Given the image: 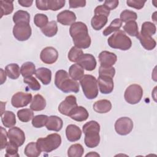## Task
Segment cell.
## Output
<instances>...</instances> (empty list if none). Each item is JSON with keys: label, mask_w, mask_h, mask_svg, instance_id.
Returning <instances> with one entry per match:
<instances>
[{"label": "cell", "mask_w": 157, "mask_h": 157, "mask_svg": "<svg viewBox=\"0 0 157 157\" xmlns=\"http://www.w3.org/2000/svg\"><path fill=\"white\" fill-rule=\"evenodd\" d=\"M13 1L7 0H1L0 7H1V17L3 15H7L10 14L13 10Z\"/></svg>", "instance_id": "d590c367"}, {"label": "cell", "mask_w": 157, "mask_h": 157, "mask_svg": "<svg viewBox=\"0 0 157 157\" xmlns=\"http://www.w3.org/2000/svg\"><path fill=\"white\" fill-rule=\"evenodd\" d=\"M25 83L27 84L30 89L33 91H38L40 89V85L36 78L33 76L25 77L23 78Z\"/></svg>", "instance_id": "ee69618b"}, {"label": "cell", "mask_w": 157, "mask_h": 157, "mask_svg": "<svg viewBox=\"0 0 157 157\" xmlns=\"http://www.w3.org/2000/svg\"><path fill=\"white\" fill-rule=\"evenodd\" d=\"M1 129V150H2L6 147L7 142L8 134L6 130L2 126L0 127Z\"/></svg>", "instance_id": "c3c4849f"}, {"label": "cell", "mask_w": 157, "mask_h": 157, "mask_svg": "<svg viewBox=\"0 0 157 157\" xmlns=\"http://www.w3.org/2000/svg\"><path fill=\"white\" fill-rule=\"evenodd\" d=\"M36 77L45 85H48L52 80V71L46 67H39L35 72Z\"/></svg>", "instance_id": "44dd1931"}, {"label": "cell", "mask_w": 157, "mask_h": 157, "mask_svg": "<svg viewBox=\"0 0 157 157\" xmlns=\"http://www.w3.org/2000/svg\"><path fill=\"white\" fill-rule=\"evenodd\" d=\"M34 23L36 26L42 29L48 23V18L44 13H37L34 15Z\"/></svg>", "instance_id": "b9f144b4"}, {"label": "cell", "mask_w": 157, "mask_h": 157, "mask_svg": "<svg viewBox=\"0 0 157 157\" xmlns=\"http://www.w3.org/2000/svg\"><path fill=\"white\" fill-rule=\"evenodd\" d=\"M83 92L88 99H93L98 95V80L92 75H84L80 81Z\"/></svg>", "instance_id": "8992f818"}, {"label": "cell", "mask_w": 157, "mask_h": 157, "mask_svg": "<svg viewBox=\"0 0 157 157\" xmlns=\"http://www.w3.org/2000/svg\"><path fill=\"white\" fill-rule=\"evenodd\" d=\"M100 155L96 153V152H93V151H91L90 153H88L85 155V156H99Z\"/></svg>", "instance_id": "9f6ffc18"}, {"label": "cell", "mask_w": 157, "mask_h": 157, "mask_svg": "<svg viewBox=\"0 0 157 157\" xmlns=\"http://www.w3.org/2000/svg\"><path fill=\"white\" fill-rule=\"evenodd\" d=\"M55 84L59 90L65 93L69 92L77 93L79 91V83L77 81L70 78L69 74L63 69L56 72Z\"/></svg>", "instance_id": "7a4b0ae2"}, {"label": "cell", "mask_w": 157, "mask_h": 157, "mask_svg": "<svg viewBox=\"0 0 157 157\" xmlns=\"http://www.w3.org/2000/svg\"><path fill=\"white\" fill-rule=\"evenodd\" d=\"M145 2L146 1L141 0H128L126 1V4L131 7L139 10L144 7Z\"/></svg>", "instance_id": "7dc6e473"}, {"label": "cell", "mask_w": 157, "mask_h": 157, "mask_svg": "<svg viewBox=\"0 0 157 157\" xmlns=\"http://www.w3.org/2000/svg\"><path fill=\"white\" fill-rule=\"evenodd\" d=\"M76 20L75 14L71 10H65L57 15V21L63 25H71Z\"/></svg>", "instance_id": "e0dca14e"}, {"label": "cell", "mask_w": 157, "mask_h": 157, "mask_svg": "<svg viewBox=\"0 0 157 157\" xmlns=\"http://www.w3.org/2000/svg\"><path fill=\"white\" fill-rule=\"evenodd\" d=\"M77 64L80 65L86 71H91L95 69L97 63L93 55L89 53H83L77 62Z\"/></svg>", "instance_id": "9a60e30c"}, {"label": "cell", "mask_w": 157, "mask_h": 157, "mask_svg": "<svg viewBox=\"0 0 157 157\" xmlns=\"http://www.w3.org/2000/svg\"><path fill=\"white\" fill-rule=\"evenodd\" d=\"M46 106V101L45 98L39 94H36L33 98L30 105V109L33 111H40L45 109Z\"/></svg>", "instance_id": "cb8c5ba5"}, {"label": "cell", "mask_w": 157, "mask_h": 157, "mask_svg": "<svg viewBox=\"0 0 157 157\" xmlns=\"http://www.w3.org/2000/svg\"><path fill=\"white\" fill-rule=\"evenodd\" d=\"M66 136L67 139L70 142L78 140L82 136L81 129L75 124H69L66 129Z\"/></svg>", "instance_id": "d6986e66"}, {"label": "cell", "mask_w": 157, "mask_h": 157, "mask_svg": "<svg viewBox=\"0 0 157 157\" xmlns=\"http://www.w3.org/2000/svg\"><path fill=\"white\" fill-rule=\"evenodd\" d=\"M70 8L83 7L86 5V1L85 0H70L69 1Z\"/></svg>", "instance_id": "f907efd6"}, {"label": "cell", "mask_w": 157, "mask_h": 157, "mask_svg": "<svg viewBox=\"0 0 157 157\" xmlns=\"http://www.w3.org/2000/svg\"><path fill=\"white\" fill-rule=\"evenodd\" d=\"M7 134L9 141L18 147L21 146L25 141V132L18 127H12L9 129Z\"/></svg>", "instance_id": "8fae6325"}, {"label": "cell", "mask_w": 157, "mask_h": 157, "mask_svg": "<svg viewBox=\"0 0 157 157\" xmlns=\"http://www.w3.org/2000/svg\"><path fill=\"white\" fill-rule=\"evenodd\" d=\"M69 33L75 47L79 48H87L91 45V37L88 34L86 25L82 22H75L71 25Z\"/></svg>", "instance_id": "6da1fadb"}, {"label": "cell", "mask_w": 157, "mask_h": 157, "mask_svg": "<svg viewBox=\"0 0 157 157\" xmlns=\"http://www.w3.org/2000/svg\"><path fill=\"white\" fill-rule=\"evenodd\" d=\"M83 52L81 48L75 46L72 47L68 53V59L71 62H78L81 56L83 55Z\"/></svg>", "instance_id": "f35d334b"}, {"label": "cell", "mask_w": 157, "mask_h": 157, "mask_svg": "<svg viewBox=\"0 0 157 157\" xmlns=\"http://www.w3.org/2000/svg\"><path fill=\"white\" fill-rule=\"evenodd\" d=\"M42 33L49 37L55 36L58 32V26L55 21H51L48 22L46 26L41 29Z\"/></svg>", "instance_id": "1f68e13d"}, {"label": "cell", "mask_w": 157, "mask_h": 157, "mask_svg": "<svg viewBox=\"0 0 157 157\" xmlns=\"http://www.w3.org/2000/svg\"><path fill=\"white\" fill-rule=\"evenodd\" d=\"M32 99V94L31 93L20 91L13 95L11 99V104L15 108L23 107L28 105L31 102Z\"/></svg>", "instance_id": "30bf717a"}, {"label": "cell", "mask_w": 157, "mask_h": 157, "mask_svg": "<svg viewBox=\"0 0 157 157\" xmlns=\"http://www.w3.org/2000/svg\"><path fill=\"white\" fill-rule=\"evenodd\" d=\"M133 129L132 120L127 117L118 118L115 123V129L117 134L121 136H126L129 134Z\"/></svg>", "instance_id": "9c48e42d"}, {"label": "cell", "mask_w": 157, "mask_h": 157, "mask_svg": "<svg viewBox=\"0 0 157 157\" xmlns=\"http://www.w3.org/2000/svg\"><path fill=\"white\" fill-rule=\"evenodd\" d=\"M84 153V148L80 144H75L70 146L67 150L69 157H81Z\"/></svg>", "instance_id": "836d02e7"}, {"label": "cell", "mask_w": 157, "mask_h": 157, "mask_svg": "<svg viewBox=\"0 0 157 157\" xmlns=\"http://www.w3.org/2000/svg\"><path fill=\"white\" fill-rule=\"evenodd\" d=\"M119 1L117 0H113V1H108L106 0L104 1V5L110 11L111 10H113L118 6Z\"/></svg>", "instance_id": "816d5d0a"}, {"label": "cell", "mask_w": 157, "mask_h": 157, "mask_svg": "<svg viewBox=\"0 0 157 157\" xmlns=\"http://www.w3.org/2000/svg\"><path fill=\"white\" fill-rule=\"evenodd\" d=\"M48 117L45 115H38L34 116L32 120V124L34 128H40L45 126Z\"/></svg>", "instance_id": "ab89813d"}, {"label": "cell", "mask_w": 157, "mask_h": 157, "mask_svg": "<svg viewBox=\"0 0 157 157\" xmlns=\"http://www.w3.org/2000/svg\"><path fill=\"white\" fill-rule=\"evenodd\" d=\"M32 30L29 23H19L13 28V34L19 41L27 40L31 36Z\"/></svg>", "instance_id": "ba28073f"}, {"label": "cell", "mask_w": 157, "mask_h": 157, "mask_svg": "<svg viewBox=\"0 0 157 157\" xmlns=\"http://www.w3.org/2000/svg\"><path fill=\"white\" fill-rule=\"evenodd\" d=\"M143 96V90L137 84L130 85L124 91V99L130 104H136L139 102Z\"/></svg>", "instance_id": "52a82bcc"}, {"label": "cell", "mask_w": 157, "mask_h": 157, "mask_svg": "<svg viewBox=\"0 0 157 157\" xmlns=\"http://www.w3.org/2000/svg\"><path fill=\"white\" fill-rule=\"evenodd\" d=\"M37 145L41 151L50 153L57 149L61 144V136L57 133H53L45 137L39 138L37 140Z\"/></svg>", "instance_id": "5b68a950"}, {"label": "cell", "mask_w": 157, "mask_h": 157, "mask_svg": "<svg viewBox=\"0 0 157 157\" xmlns=\"http://www.w3.org/2000/svg\"><path fill=\"white\" fill-rule=\"evenodd\" d=\"M58 58V52L54 47H47L40 52V58L45 64H52L55 63Z\"/></svg>", "instance_id": "7c38bea8"}, {"label": "cell", "mask_w": 157, "mask_h": 157, "mask_svg": "<svg viewBox=\"0 0 157 157\" xmlns=\"http://www.w3.org/2000/svg\"><path fill=\"white\" fill-rule=\"evenodd\" d=\"M1 116V121L3 125L6 128H12L16 124L15 113L9 110L5 111Z\"/></svg>", "instance_id": "484cf974"}, {"label": "cell", "mask_w": 157, "mask_h": 157, "mask_svg": "<svg viewBox=\"0 0 157 157\" xmlns=\"http://www.w3.org/2000/svg\"><path fill=\"white\" fill-rule=\"evenodd\" d=\"M65 0H47L48 10L56 11L64 6Z\"/></svg>", "instance_id": "7bdbcfd3"}, {"label": "cell", "mask_w": 157, "mask_h": 157, "mask_svg": "<svg viewBox=\"0 0 157 157\" xmlns=\"http://www.w3.org/2000/svg\"><path fill=\"white\" fill-rule=\"evenodd\" d=\"M85 134L84 142L86 147L94 148L98 146L100 142V125L96 121H90L86 123L82 127Z\"/></svg>", "instance_id": "3957f363"}, {"label": "cell", "mask_w": 157, "mask_h": 157, "mask_svg": "<svg viewBox=\"0 0 157 157\" xmlns=\"http://www.w3.org/2000/svg\"><path fill=\"white\" fill-rule=\"evenodd\" d=\"M6 73L4 72L2 69H1V84H3L6 80Z\"/></svg>", "instance_id": "11a10c76"}, {"label": "cell", "mask_w": 157, "mask_h": 157, "mask_svg": "<svg viewBox=\"0 0 157 157\" xmlns=\"http://www.w3.org/2000/svg\"><path fill=\"white\" fill-rule=\"evenodd\" d=\"M42 151L39 148L37 143L31 142L26 145L25 148L24 153L28 157H37Z\"/></svg>", "instance_id": "f546056e"}, {"label": "cell", "mask_w": 157, "mask_h": 157, "mask_svg": "<svg viewBox=\"0 0 157 157\" xmlns=\"http://www.w3.org/2000/svg\"><path fill=\"white\" fill-rule=\"evenodd\" d=\"M5 72L11 79H17L21 74L19 66L16 63H11L6 66Z\"/></svg>", "instance_id": "f1b7e54d"}, {"label": "cell", "mask_w": 157, "mask_h": 157, "mask_svg": "<svg viewBox=\"0 0 157 157\" xmlns=\"http://www.w3.org/2000/svg\"><path fill=\"white\" fill-rule=\"evenodd\" d=\"M124 31L129 36L136 37L139 34L138 25L136 21H130L123 26Z\"/></svg>", "instance_id": "d6a6232c"}, {"label": "cell", "mask_w": 157, "mask_h": 157, "mask_svg": "<svg viewBox=\"0 0 157 157\" xmlns=\"http://www.w3.org/2000/svg\"><path fill=\"white\" fill-rule=\"evenodd\" d=\"M117 60V55L112 52L102 51L99 55V61L101 64V66L112 67L115 64Z\"/></svg>", "instance_id": "2e32d148"}, {"label": "cell", "mask_w": 157, "mask_h": 157, "mask_svg": "<svg viewBox=\"0 0 157 157\" xmlns=\"http://www.w3.org/2000/svg\"><path fill=\"white\" fill-rule=\"evenodd\" d=\"M156 28L154 23L150 21H145L142 25L140 33L148 36H151L156 33Z\"/></svg>", "instance_id": "74e56055"}, {"label": "cell", "mask_w": 157, "mask_h": 157, "mask_svg": "<svg viewBox=\"0 0 157 157\" xmlns=\"http://www.w3.org/2000/svg\"><path fill=\"white\" fill-rule=\"evenodd\" d=\"M112 109V104L107 99H101L94 102L93 109L99 113H105L109 112Z\"/></svg>", "instance_id": "603a6c76"}, {"label": "cell", "mask_w": 157, "mask_h": 157, "mask_svg": "<svg viewBox=\"0 0 157 157\" xmlns=\"http://www.w3.org/2000/svg\"><path fill=\"white\" fill-rule=\"evenodd\" d=\"M77 106L76 97L74 95L67 96L58 106L59 112L64 115L69 116L71 111Z\"/></svg>", "instance_id": "4fadbf2b"}, {"label": "cell", "mask_w": 157, "mask_h": 157, "mask_svg": "<svg viewBox=\"0 0 157 157\" xmlns=\"http://www.w3.org/2000/svg\"><path fill=\"white\" fill-rule=\"evenodd\" d=\"M13 21L17 24L19 23H29L30 15L29 13L25 10H20L17 11L13 15Z\"/></svg>", "instance_id": "83f0119b"}, {"label": "cell", "mask_w": 157, "mask_h": 157, "mask_svg": "<svg viewBox=\"0 0 157 157\" xmlns=\"http://www.w3.org/2000/svg\"><path fill=\"white\" fill-rule=\"evenodd\" d=\"M88 116L89 113L87 110L82 106L78 105L74 108L69 115V117H70L72 120L79 122L86 120Z\"/></svg>", "instance_id": "ac0fdd59"}, {"label": "cell", "mask_w": 157, "mask_h": 157, "mask_svg": "<svg viewBox=\"0 0 157 157\" xmlns=\"http://www.w3.org/2000/svg\"><path fill=\"white\" fill-rule=\"evenodd\" d=\"M17 117L22 122H28L34 117V113L30 109H23L17 112Z\"/></svg>", "instance_id": "8d00e7d4"}, {"label": "cell", "mask_w": 157, "mask_h": 157, "mask_svg": "<svg viewBox=\"0 0 157 157\" xmlns=\"http://www.w3.org/2000/svg\"><path fill=\"white\" fill-rule=\"evenodd\" d=\"M63 125V120L61 118L56 115H51L48 117L47 123L45 124L46 128L49 131H59Z\"/></svg>", "instance_id": "ffe728a7"}, {"label": "cell", "mask_w": 157, "mask_h": 157, "mask_svg": "<svg viewBox=\"0 0 157 157\" xmlns=\"http://www.w3.org/2000/svg\"><path fill=\"white\" fill-rule=\"evenodd\" d=\"M69 75L75 81L80 80L84 76V69L78 64H74L69 69Z\"/></svg>", "instance_id": "d4e9b609"}, {"label": "cell", "mask_w": 157, "mask_h": 157, "mask_svg": "<svg viewBox=\"0 0 157 157\" xmlns=\"http://www.w3.org/2000/svg\"><path fill=\"white\" fill-rule=\"evenodd\" d=\"M18 146L15 145V144L9 142L7 144V146L6 147V156H19V155L18 153Z\"/></svg>", "instance_id": "f6af8a7d"}, {"label": "cell", "mask_w": 157, "mask_h": 157, "mask_svg": "<svg viewBox=\"0 0 157 157\" xmlns=\"http://www.w3.org/2000/svg\"><path fill=\"white\" fill-rule=\"evenodd\" d=\"M18 2L22 7H28L31 6V5L33 4V1H32V0H18Z\"/></svg>", "instance_id": "db71d44e"}, {"label": "cell", "mask_w": 157, "mask_h": 157, "mask_svg": "<svg viewBox=\"0 0 157 157\" xmlns=\"http://www.w3.org/2000/svg\"><path fill=\"white\" fill-rule=\"evenodd\" d=\"M107 42L111 48L121 50H128L132 45L131 39L121 30H118L111 35L108 38Z\"/></svg>", "instance_id": "277c9868"}, {"label": "cell", "mask_w": 157, "mask_h": 157, "mask_svg": "<svg viewBox=\"0 0 157 157\" xmlns=\"http://www.w3.org/2000/svg\"><path fill=\"white\" fill-rule=\"evenodd\" d=\"M139 40L142 46L147 50H151L155 48L156 45L155 40L151 37V36H145L141 33H139L136 36Z\"/></svg>", "instance_id": "7402d4cb"}, {"label": "cell", "mask_w": 157, "mask_h": 157, "mask_svg": "<svg viewBox=\"0 0 157 157\" xmlns=\"http://www.w3.org/2000/svg\"><path fill=\"white\" fill-rule=\"evenodd\" d=\"M110 10L103 4L97 6L94 9V15H102L108 17Z\"/></svg>", "instance_id": "681fc988"}, {"label": "cell", "mask_w": 157, "mask_h": 157, "mask_svg": "<svg viewBox=\"0 0 157 157\" xmlns=\"http://www.w3.org/2000/svg\"><path fill=\"white\" fill-rule=\"evenodd\" d=\"M137 18V13L132 10H124L120 14V20L122 22L127 23L130 21H135Z\"/></svg>", "instance_id": "60d3db41"}, {"label": "cell", "mask_w": 157, "mask_h": 157, "mask_svg": "<svg viewBox=\"0 0 157 157\" xmlns=\"http://www.w3.org/2000/svg\"><path fill=\"white\" fill-rule=\"evenodd\" d=\"M20 72L24 78L31 77L33 74H35L36 66L32 62H26L22 64L20 68Z\"/></svg>", "instance_id": "4dcf8cb0"}, {"label": "cell", "mask_w": 157, "mask_h": 157, "mask_svg": "<svg viewBox=\"0 0 157 157\" xmlns=\"http://www.w3.org/2000/svg\"><path fill=\"white\" fill-rule=\"evenodd\" d=\"M36 5L38 9L41 10H48L47 0H37L36 1Z\"/></svg>", "instance_id": "f5cc1de1"}, {"label": "cell", "mask_w": 157, "mask_h": 157, "mask_svg": "<svg viewBox=\"0 0 157 157\" xmlns=\"http://www.w3.org/2000/svg\"><path fill=\"white\" fill-rule=\"evenodd\" d=\"M115 74V69L113 67H103L100 66L99 69V75L109 76L112 78Z\"/></svg>", "instance_id": "bcb514c9"}, {"label": "cell", "mask_w": 157, "mask_h": 157, "mask_svg": "<svg viewBox=\"0 0 157 157\" xmlns=\"http://www.w3.org/2000/svg\"><path fill=\"white\" fill-rule=\"evenodd\" d=\"M121 25H122V21H121L120 19H119V18L114 19L111 22L110 25L109 26H107L103 31V33H102L103 35L105 36H107L110 34L111 33H112L113 32L117 31L120 30V28L121 27Z\"/></svg>", "instance_id": "e575fe53"}, {"label": "cell", "mask_w": 157, "mask_h": 157, "mask_svg": "<svg viewBox=\"0 0 157 157\" xmlns=\"http://www.w3.org/2000/svg\"><path fill=\"white\" fill-rule=\"evenodd\" d=\"M98 84L99 90L102 94L111 93L113 90V78L109 76L99 75L98 79Z\"/></svg>", "instance_id": "5bb4252c"}, {"label": "cell", "mask_w": 157, "mask_h": 157, "mask_svg": "<svg viewBox=\"0 0 157 157\" xmlns=\"http://www.w3.org/2000/svg\"><path fill=\"white\" fill-rule=\"evenodd\" d=\"M107 22V17L102 15H94L91 21L92 28L96 30L99 31L101 29Z\"/></svg>", "instance_id": "4316f807"}]
</instances>
